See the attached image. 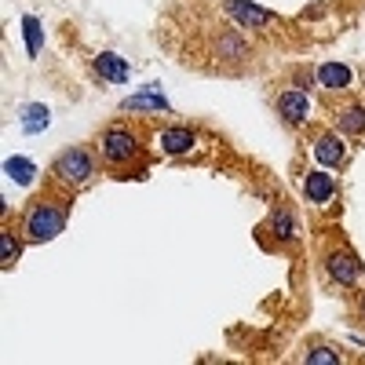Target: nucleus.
I'll use <instances>...</instances> for the list:
<instances>
[{
	"mask_svg": "<svg viewBox=\"0 0 365 365\" xmlns=\"http://www.w3.org/2000/svg\"><path fill=\"white\" fill-rule=\"evenodd\" d=\"M26 41H29V51L41 48V37H37V19H26Z\"/></svg>",
	"mask_w": 365,
	"mask_h": 365,
	"instance_id": "aec40b11",
	"label": "nucleus"
},
{
	"mask_svg": "<svg viewBox=\"0 0 365 365\" xmlns=\"http://www.w3.org/2000/svg\"><path fill=\"white\" fill-rule=\"evenodd\" d=\"M329 274H332L336 282H344V285H354L358 274H361V263H358L351 252H332V256H329Z\"/></svg>",
	"mask_w": 365,
	"mask_h": 365,
	"instance_id": "423d86ee",
	"label": "nucleus"
},
{
	"mask_svg": "<svg viewBox=\"0 0 365 365\" xmlns=\"http://www.w3.org/2000/svg\"><path fill=\"white\" fill-rule=\"evenodd\" d=\"M91 172H96V161H91V154H88L84 146H70V150H63V154H58V161H55V175H58V179H66V182H73V187L88 182Z\"/></svg>",
	"mask_w": 365,
	"mask_h": 365,
	"instance_id": "f03ea898",
	"label": "nucleus"
},
{
	"mask_svg": "<svg viewBox=\"0 0 365 365\" xmlns=\"http://www.w3.org/2000/svg\"><path fill=\"white\" fill-rule=\"evenodd\" d=\"M318 81H322L325 88H347V84H351V70H347V66H336V63H329V66L318 70Z\"/></svg>",
	"mask_w": 365,
	"mask_h": 365,
	"instance_id": "9b49d317",
	"label": "nucleus"
},
{
	"mask_svg": "<svg viewBox=\"0 0 365 365\" xmlns=\"http://www.w3.org/2000/svg\"><path fill=\"white\" fill-rule=\"evenodd\" d=\"M230 15L241 22V26H249V29H259V26H270L274 22V11H267V8H256V4H249V0H230Z\"/></svg>",
	"mask_w": 365,
	"mask_h": 365,
	"instance_id": "20e7f679",
	"label": "nucleus"
},
{
	"mask_svg": "<svg viewBox=\"0 0 365 365\" xmlns=\"http://www.w3.org/2000/svg\"><path fill=\"white\" fill-rule=\"evenodd\" d=\"M135 150H139V143H135V135L125 132V128H113V132L103 135V158L113 161V165L132 161V158H135Z\"/></svg>",
	"mask_w": 365,
	"mask_h": 365,
	"instance_id": "7ed1b4c3",
	"label": "nucleus"
},
{
	"mask_svg": "<svg viewBox=\"0 0 365 365\" xmlns=\"http://www.w3.org/2000/svg\"><path fill=\"white\" fill-rule=\"evenodd\" d=\"M125 110H168V103H165V96L154 88V91H146V96H132V99H125Z\"/></svg>",
	"mask_w": 365,
	"mask_h": 365,
	"instance_id": "f8f14e48",
	"label": "nucleus"
},
{
	"mask_svg": "<svg viewBox=\"0 0 365 365\" xmlns=\"http://www.w3.org/2000/svg\"><path fill=\"white\" fill-rule=\"evenodd\" d=\"M303 194H307V201H314V205H325L332 194H336V182H332V175H325V172H307Z\"/></svg>",
	"mask_w": 365,
	"mask_h": 365,
	"instance_id": "39448f33",
	"label": "nucleus"
},
{
	"mask_svg": "<svg viewBox=\"0 0 365 365\" xmlns=\"http://www.w3.org/2000/svg\"><path fill=\"white\" fill-rule=\"evenodd\" d=\"M161 146L168 150V154H187V150L194 146V132L190 128H168L161 135Z\"/></svg>",
	"mask_w": 365,
	"mask_h": 365,
	"instance_id": "9d476101",
	"label": "nucleus"
},
{
	"mask_svg": "<svg viewBox=\"0 0 365 365\" xmlns=\"http://www.w3.org/2000/svg\"><path fill=\"white\" fill-rule=\"evenodd\" d=\"M22 128L26 132H41V128H48V110L44 106H22Z\"/></svg>",
	"mask_w": 365,
	"mask_h": 365,
	"instance_id": "ddd939ff",
	"label": "nucleus"
},
{
	"mask_svg": "<svg viewBox=\"0 0 365 365\" xmlns=\"http://www.w3.org/2000/svg\"><path fill=\"white\" fill-rule=\"evenodd\" d=\"M307 361H311V365H336L340 354L329 351V347H314V351H307Z\"/></svg>",
	"mask_w": 365,
	"mask_h": 365,
	"instance_id": "6ab92c4d",
	"label": "nucleus"
},
{
	"mask_svg": "<svg viewBox=\"0 0 365 365\" xmlns=\"http://www.w3.org/2000/svg\"><path fill=\"white\" fill-rule=\"evenodd\" d=\"M340 128L351 132V135L365 132V106H347V110L340 113Z\"/></svg>",
	"mask_w": 365,
	"mask_h": 365,
	"instance_id": "4468645a",
	"label": "nucleus"
},
{
	"mask_svg": "<svg viewBox=\"0 0 365 365\" xmlns=\"http://www.w3.org/2000/svg\"><path fill=\"white\" fill-rule=\"evenodd\" d=\"M63 223H66L63 205L37 201L34 208H29V216H26V237L29 241H51L58 230H63Z\"/></svg>",
	"mask_w": 365,
	"mask_h": 365,
	"instance_id": "f257e3e1",
	"label": "nucleus"
},
{
	"mask_svg": "<svg viewBox=\"0 0 365 365\" xmlns=\"http://www.w3.org/2000/svg\"><path fill=\"white\" fill-rule=\"evenodd\" d=\"M223 55H230V58H245V44H241V37L227 34V37L220 41V58H223Z\"/></svg>",
	"mask_w": 365,
	"mask_h": 365,
	"instance_id": "f3484780",
	"label": "nucleus"
},
{
	"mask_svg": "<svg viewBox=\"0 0 365 365\" xmlns=\"http://www.w3.org/2000/svg\"><path fill=\"white\" fill-rule=\"evenodd\" d=\"M274 234L285 237V241H292V237H296V223H292L289 212H278V216H274Z\"/></svg>",
	"mask_w": 365,
	"mask_h": 365,
	"instance_id": "a211bd4d",
	"label": "nucleus"
},
{
	"mask_svg": "<svg viewBox=\"0 0 365 365\" xmlns=\"http://www.w3.org/2000/svg\"><path fill=\"white\" fill-rule=\"evenodd\" d=\"M344 154H347V150H344V143H340L336 135H322L318 146H314V158H318L322 165H340Z\"/></svg>",
	"mask_w": 365,
	"mask_h": 365,
	"instance_id": "1a4fd4ad",
	"label": "nucleus"
},
{
	"mask_svg": "<svg viewBox=\"0 0 365 365\" xmlns=\"http://www.w3.org/2000/svg\"><path fill=\"white\" fill-rule=\"evenodd\" d=\"M278 106H282V117L289 125H299V120H307V113H311V99L303 96V91H285L278 99Z\"/></svg>",
	"mask_w": 365,
	"mask_h": 365,
	"instance_id": "0eeeda50",
	"label": "nucleus"
},
{
	"mask_svg": "<svg viewBox=\"0 0 365 365\" xmlns=\"http://www.w3.org/2000/svg\"><path fill=\"white\" fill-rule=\"evenodd\" d=\"M4 168H8V175H11L15 182H29V179H34V175H37V168H34V165H29L26 158H11V161H8Z\"/></svg>",
	"mask_w": 365,
	"mask_h": 365,
	"instance_id": "2eb2a0df",
	"label": "nucleus"
},
{
	"mask_svg": "<svg viewBox=\"0 0 365 365\" xmlns=\"http://www.w3.org/2000/svg\"><path fill=\"white\" fill-rule=\"evenodd\" d=\"M19 259V241L4 230V234H0V263H4V267H11Z\"/></svg>",
	"mask_w": 365,
	"mask_h": 365,
	"instance_id": "dca6fc26",
	"label": "nucleus"
},
{
	"mask_svg": "<svg viewBox=\"0 0 365 365\" xmlns=\"http://www.w3.org/2000/svg\"><path fill=\"white\" fill-rule=\"evenodd\" d=\"M96 70L106 77V81H128V63H125V58H120V55H113V51H103L99 58H96Z\"/></svg>",
	"mask_w": 365,
	"mask_h": 365,
	"instance_id": "6e6552de",
	"label": "nucleus"
},
{
	"mask_svg": "<svg viewBox=\"0 0 365 365\" xmlns=\"http://www.w3.org/2000/svg\"><path fill=\"white\" fill-rule=\"evenodd\" d=\"M361 318H365V299H361Z\"/></svg>",
	"mask_w": 365,
	"mask_h": 365,
	"instance_id": "412c9836",
	"label": "nucleus"
}]
</instances>
